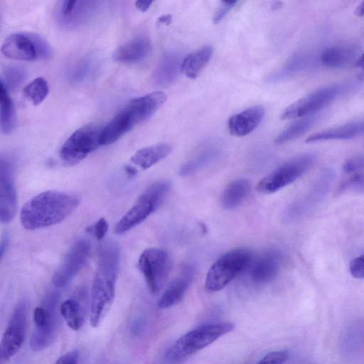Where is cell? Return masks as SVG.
<instances>
[{"mask_svg":"<svg viewBox=\"0 0 364 364\" xmlns=\"http://www.w3.org/2000/svg\"><path fill=\"white\" fill-rule=\"evenodd\" d=\"M120 262V249L114 241L106 242L100 252L91 291L90 321L97 327L114 302Z\"/></svg>","mask_w":364,"mask_h":364,"instance_id":"cell-1","label":"cell"},{"mask_svg":"<svg viewBox=\"0 0 364 364\" xmlns=\"http://www.w3.org/2000/svg\"><path fill=\"white\" fill-rule=\"evenodd\" d=\"M76 195L55 191L41 193L28 200L20 212V220L26 230H37L63 221L77 207Z\"/></svg>","mask_w":364,"mask_h":364,"instance_id":"cell-2","label":"cell"},{"mask_svg":"<svg viewBox=\"0 0 364 364\" xmlns=\"http://www.w3.org/2000/svg\"><path fill=\"white\" fill-rule=\"evenodd\" d=\"M166 95L154 92L131 100L101 131L103 145L112 144L136 125L151 117L164 103Z\"/></svg>","mask_w":364,"mask_h":364,"instance_id":"cell-3","label":"cell"},{"mask_svg":"<svg viewBox=\"0 0 364 364\" xmlns=\"http://www.w3.org/2000/svg\"><path fill=\"white\" fill-rule=\"evenodd\" d=\"M235 328L232 323H218L199 326L182 336L166 353L171 363H180Z\"/></svg>","mask_w":364,"mask_h":364,"instance_id":"cell-4","label":"cell"},{"mask_svg":"<svg viewBox=\"0 0 364 364\" xmlns=\"http://www.w3.org/2000/svg\"><path fill=\"white\" fill-rule=\"evenodd\" d=\"M171 186V181L166 179L159 180L149 185L117 222L115 233L124 234L145 220L159 208Z\"/></svg>","mask_w":364,"mask_h":364,"instance_id":"cell-5","label":"cell"},{"mask_svg":"<svg viewBox=\"0 0 364 364\" xmlns=\"http://www.w3.org/2000/svg\"><path fill=\"white\" fill-rule=\"evenodd\" d=\"M252 259V252L248 248L239 247L225 252L209 269L205 277V289L209 291L223 289L236 276L247 269Z\"/></svg>","mask_w":364,"mask_h":364,"instance_id":"cell-6","label":"cell"},{"mask_svg":"<svg viewBox=\"0 0 364 364\" xmlns=\"http://www.w3.org/2000/svg\"><path fill=\"white\" fill-rule=\"evenodd\" d=\"M58 294H50L43 306L36 307L33 314L35 329L30 339L32 350L38 352L49 347L55 340L60 326L56 310Z\"/></svg>","mask_w":364,"mask_h":364,"instance_id":"cell-7","label":"cell"},{"mask_svg":"<svg viewBox=\"0 0 364 364\" xmlns=\"http://www.w3.org/2000/svg\"><path fill=\"white\" fill-rule=\"evenodd\" d=\"M316 160V156L311 153L291 159L262 178L257 183V191L270 194L280 190L304 174L314 164Z\"/></svg>","mask_w":364,"mask_h":364,"instance_id":"cell-8","label":"cell"},{"mask_svg":"<svg viewBox=\"0 0 364 364\" xmlns=\"http://www.w3.org/2000/svg\"><path fill=\"white\" fill-rule=\"evenodd\" d=\"M334 177L335 173L333 170L329 168L324 170L309 191L286 208L284 220L288 223H294L311 214L325 198Z\"/></svg>","mask_w":364,"mask_h":364,"instance_id":"cell-9","label":"cell"},{"mask_svg":"<svg viewBox=\"0 0 364 364\" xmlns=\"http://www.w3.org/2000/svg\"><path fill=\"white\" fill-rule=\"evenodd\" d=\"M102 129L96 126H85L75 131L60 150V158L67 166H73L96 150L100 145Z\"/></svg>","mask_w":364,"mask_h":364,"instance_id":"cell-10","label":"cell"},{"mask_svg":"<svg viewBox=\"0 0 364 364\" xmlns=\"http://www.w3.org/2000/svg\"><path fill=\"white\" fill-rule=\"evenodd\" d=\"M27 328V303L19 301L15 306L4 331L0 344V363L5 364L21 349Z\"/></svg>","mask_w":364,"mask_h":364,"instance_id":"cell-11","label":"cell"},{"mask_svg":"<svg viewBox=\"0 0 364 364\" xmlns=\"http://www.w3.org/2000/svg\"><path fill=\"white\" fill-rule=\"evenodd\" d=\"M168 257L164 250L148 248L139 256L137 266L153 294L162 289L168 272Z\"/></svg>","mask_w":364,"mask_h":364,"instance_id":"cell-12","label":"cell"},{"mask_svg":"<svg viewBox=\"0 0 364 364\" xmlns=\"http://www.w3.org/2000/svg\"><path fill=\"white\" fill-rule=\"evenodd\" d=\"M90 250V242L85 238H80L72 245L53 275L52 282L55 287H64L73 280L85 265Z\"/></svg>","mask_w":364,"mask_h":364,"instance_id":"cell-13","label":"cell"},{"mask_svg":"<svg viewBox=\"0 0 364 364\" xmlns=\"http://www.w3.org/2000/svg\"><path fill=\"white\" fill-rule=\"evenodd\" d=\"M343 90L342 85H334L314 91L287 107L281 118L289 119L312 114L332 102Z\"/></svg>","mask_w":364,"mask_h":364,"instance_id":"cell-14","label":"cell"},{"mask_svg":"<svg viewBox=\"0 0 364 364\" xmlns=\"http://www.w3.org/2000/svg\"><path fill=\"white\" fill-rule=\"evenodd\" d=\"M14 160L9 155L0 159V219L4 224L10 223L17 208V196L14 182Z\"/></svg>","mask_w":364,"mask_h":364,"instance_id":"cell-15","label":"cell"},{"mask_svg":"<svg viewBox=\"0 0 364 364\" xmlns=\"http://www.w3.org/2000/svg\"><path fill=\"white\" fill-rule=\"evenodd\" d=\"M99 4L96 1H60L56 6V20L66 28L82 27L95 18Z\"/></svg>","mask_w":364,"mask_h":364,"instance_id":"cell-16","label":"cell"},{"mask_svg":"<svg viewBox=\"0 0 364 364\" xmlns=\"http://www.w3.org/2000/svg\"><path fill=\"white\" fill-rule=\"evenodd\" d=\"M1 51L5 56L18 60L31 61L38 58L34 33L10 35L4 40Z\"/></svg>","mask_w":364,"mask_h":364,"instance_id":"cell-17","label":"cell"},{"mask_svg":"<svg viewBox=\"0 0 364 364\" xmlns=\"http://www.w3.org/2000/svg\"><path fill=\"white\" fill-rule=\"evenodd\" d=\"M282 262L280 253L270 250L252 261L250 267L251 279L257 284H263L272 280L279 271Z\"/></svg>","mask_w":364,"mask_h":364,"instance_id":"cell-18","label":"cell"},{"mask_svg":"<svg viewBox=\"0 0 364 364\" xmlns=\"http://www.w3.org/2000/svg\"><path fill=\"white\" fill-rule=\"evenodd\" d=\"M194 272L192 265L184 266L161 296L158 306L160 309H167L181 301L193 279Z\"/></svg>","mask_w":364,"mask_h":364,"instance_id":"cell-19","label":"cell"},{"mask_svg":"<svg viewBox=\"0 0 364 364\" xmlns=\"http://www.w3.org/2000/svg\"><path fill=\"white\" fill-rule=\"evenodd\" d=\"M151 42L145 35L138 36L125 42L114 52L112 58L119 63H137L145 59L151 53Z\"/></svg>","mask_w":364,"mask_h":364,"instance_id":"cell-20","label":"cell"},{"mask_svg":"<svg viewBox=\"0 0 364 364\" xmlns=\"http://www.w3.org/2000/svg\"><path fill=\"white\" fill-rule=\"evenodd\" d=\"M264 115L263 107H250L230 117L228 122L229 132L233 136H244L258 127Z\"/></svg>","mask_w":364,"mask_h":364,"instance_id":"cell-21","label":"cell"},{"mask_svg":"<svg viewBox=\"0 0 364 364\" xmlns=\"http://www.w3.org/2000/svg\"><path fill=\"white\" fill-rule=\"evenodd\" d=\"M183 58L177 51L166 52L161 58L153 75L154 82L161 87L168 86L176 79Z\"/></svg>","mask_w":364,"mask_h":364,"instance_id":"cell-22","label":"cell"},{"mask_svg":"<svg viewBox=\"0 0 364 364\" xmlns=\"http://www.w3.org/2000/svg\"><path fill=\"white\" fill-rule=\"evenodd\" d=\"M354 45L333 46L325 49L321 55V63L326 67L338 68L350 63L358 53Z\"/></svg>","mask_w":364,"mask_h":364,"instance_id":"cell-23","label":"cell"},{"mask_svg":"<svg viewBox=\"0 0 364 364\" xmlns=\"http://www.w3.org/2000/svg\"><path fill=\"white\" fill-rule=\"evenodd\" d=\"M364 133V120L331 128L310 135L306 142L313 143L331 139H348Z\"/></svg>","mask_w":364,"mask_h":364,"instance_id":"cell-24","label":"cell"},{"mask_svg":"<svg viewBox=\"0 0 364 364\" xmlns=\"http://www.w3.org/2000/svg\"><path fill=\"white\" fill-rule=\"evenodd\" d=\"M171 146L165 143L141 148L131 157V161L142 169H147L166 158L171 151Z\"/></svg>","mask_w":364,"mask_h":364,"instance_id":"cell-25","label":"cell"},{"mask_svg":"<svg viewBox=\"0 0 364 364\" xmlns=\"http://www.w3.org/2000/svg\"><path fill=\"white\" fill-rule=\"evenodd\" d=\"M213 49L210 46L201 47L187 55L182 60L181 72L188 78H196L211 58Z\"/></svg>","mask_w":364,"mask_h":364,"instance_id":"cell-26","label":"cell"},{"mask_svg":"<svg viewBox=\"0 0 364 364\" xmlns=\"http://www.w3.org/2000/svg\"><path fill=\"white\" fill-rule=\"evenodd\" d=\"M250 191V183L246 179H237L230 182L221 196L222 206L226 210L237 208Z\"/></svg>","mask_w":364,"mask_h":364,"instance_id":"cell-27","label":"cell"},{"mask_svg":"<svg viewBox=\"0 0 364 364\" xmlns=\"http://www.w3.org/2000/svg\"><path fill=\"white\" fill-rule=\"evenodd\" d=\"M219 153L220 149L215 145H209L203 148L181 166L179 174L187 176L194 173L214 160Z\"/></svg>","mask_w":364,"mask_h":364,"instance_id":"cell-28","label":"cell"},{"mask_svg":"<svg viewBox=\"0 0 364 364\" xmlns=\"http://www.w3.org/2000/svg\"><path fill=\"white\" fill-rule=\"evenodd\" d=\"M59 312L72 330L78 331L84 325V309L77 299L70 298L63 301L60 306Z\"/></svg>","mask_w":364,"mask_h":364,"instance_id":"cell-29","label":"cell"},{"mask_svg":"<svg viewBox=\"0 0 364 364\" xmlns=\"http://www.w3.org/2000/svg\"><path fill=\"white\" fill-rule=\"evenodd\" d=\"M0 85L1 130L3 134H8L15 127V110L7 87L1 80Z\"/></svg>","mask_w":364,"mask_h":364,"instance_id":"cell-30","label":"cell"},{"mask_svg":"<svg viewBox=\"0 0 364 364\" xmlns=\"http://www.w3.org/2000/svg\"><path fill=\"white\" fill-rule=\"evenodd\" d=\"M317 119L318 116L312 114L294 122L277 136L275 144H282L300 136L313 126Z\"/></svg>","mask_w":364,"mask_h":364,"instance_id":"cell-31","label":"cell"},{"mask_svg":"<svg viewBox=\"0 0 364 364\" xmlns=\"http://www.w3.org/2000/svg\"><path fill=\"white\" fill-rule=\"evenodd\" d=\"M23 92L33 105H38L48 95L49 86L48 82L43 77H36L25 87Z\"/></svg>","mask_w":364,"mask_h":364,"instance_id":"cell-32","label":"cell"},{"mask_svg":"<svg viewBox=\"0 0 364 364\" xmlns=\"http://www.w3.org/2000/svg\"><path fill=\"white\" fill-rule=\"evenodd\" d=\"M95 64L90 58H83L73 64L68 69L67 76L75 83L84 82L92 73Z\"/></svg>","mask_w":364,"mask_h":364,"instance_id":"cell-33","label":"cell"},{"mask_svg":"<svg viewBox=\"0 0 364 364\" xmlns=\"http://www.w3.org/2000/svg\"><path fill=\"white\" fill-rule=\"evenodd\" d=\"M26 76V73L22 67L10 65L4 69L1 80L7 89L15 90L23 82Z\"/></svg>","mask_w":364,"mask_h":364,"instance_id":"cell-34","label":"cell"},{"mask_svg":"<svg viewBox=\"0 0 364 364\" xmlns=\"http://www.w3.org/2000/svg\"><path fill=\"white\" fill-rule=\"evenodd\" d=\"M288 357L287 350L272 351L263 356L258 364H284Z\"/></svg>","mask_w":364,"mask_h":364,"instance_id":"cell-35","label":"cell"},{"mask_svg":"<svg viewBox=\"0 0 364 364\" xmlns=\"http://www.w3.org/2000/svg\"><path fill=\"white\" fill-rule=\"evenodd\" d=\"M109 225L107 221L103 218H100L94 225L89 227L87 231L90 232L96 240L100 241L105 236L108 230Z\"/></svg>","mask_w":364,"mask_h":364,"instance_id":"cell-36","label":"cell"},{"mask_svg":"<svg viewBox=\"0 0 364 364\" xmlns=\"http://www.w3.org/2000/svg\"><path fill=\"white\" fill-rule=\"evenodd\" d=\"M349 271L353 277L364 279V254L354 258L350 262Z\"/></svg>","mask_w":364,"mask_h":364,"instance_id":"cell-37","label":"cell"},{"mask_svg":"<svg viewBox=\"0 0 364 364\" xmlns=\"http://www.w3.org/2000/svg\"><path fill=\"white\" fill-rule=\"evenodd\" d=\"M364 168V154H360L347 160L343 164V170L350 173Z\"/></svg>","mask_w":364,"mask_h":364,"instance_id":"cell-38","label":"cell"},{"mask_svg":"<svg viewBox=\"0 0 364 364\" xmlns=\"http://www.w3.org/2000/svg\"><path fill=\"white\" fill-rule=\"evenodd\" d=\"M237 1H222V4L213 16V22L218 23L237 4Z\"/></svg>","mask_w":364,"mask_h":364,"instance_id":"cell-39","label":"cell"},{"mask_svg":"<svg viewBox=\"0 0 364 364\" xmlns=\"http://www.w3.org/2000/svg\"><path fill=\"white\" fill-rule=\"evenodd\" d=\"M79 352L77 350H71L61 355L54 364H78Z\"/></svg>","mask_w":364,"mask_h":364,"instance_id":"cell-40","label":"cell"},{"mask_svg":"<svg viewBox=\"0 0 364 364\" xmlns=\"http://www.w3.org/2000/svg\"><path fill=\"white\" fill-rule=\"evenodd\" d=\"M153 1H136L135 2L136 7L141 11H146L151 5Z\"/></svg>","mask_w":364,"mask_h":364,"instance_id":"cell-41","label":"cell"},{"mask_svg":"<svg viewBox=\"0 0 364 364\" xmlns=\"http://www.w3.org/2000/svg\"><path fill=\"white\" fill-rule=\"evenodd\" d=\"M8 241H9V235H8L7 232H4L2 235L1 240V246H0L1 258L3 257L4 252L6 251Z\"/></svg>","mask_w":364,"mask_h":364,"instance_id":"cell-42","label":"cell"},{"mask_svg":"<svg viewBox=\"0 0 364 364\" xmlns=\"http://www.w3.org/2000/svg\"><path fill=\"white\" fill-rule=\"evenodd\" d=\"M172 16L170 14H166L158 18V23L160 24L168 25L171 22Z\"/></svg>","mask_w":364,"mask_h":364,"instance_id":"cell-43","label":"cell"},{"mask_svg":"<svg viewBox=\"0 0 364 364\" xmlns=\"http://www.w3.org/2000/svg\"><path fill=\"white\" fill-rule=\"evenodd\" d=\"M125 172L129 178H132L136 175L137 171L135 168L127 165L125 166Z\"/></svg>","mask_w":364,"mask_h":364,"instance_id":"cell-44","label":"cell"},{"mask_svg":"<svg viewBox=\"0 0 364 364\" xmlns=\"http://www.w3.org/2000/svg\"><path fill=\"white\" fill-rule=\"evenodd\" d=\"M355 14L358 16H364V1L360 2L358 6L356 7Z\"/></svg>","mask_w":364,"mask_h":364,"instance_id":"cell-45","label":"cell"},{"mask_svg":"<svg viewBox=\"0 0 364 364\" xmlns=\"http://www.w3.org/2000/svg\"><path fill=\"white\" fill-rule=\"evenodd\" d=\"M356 66L364 72V52L358 57Z\"/></svg>","mask_w":364,"mask_h":364,"instance_id":"cell-46","label":"cell"}]
</instances>
